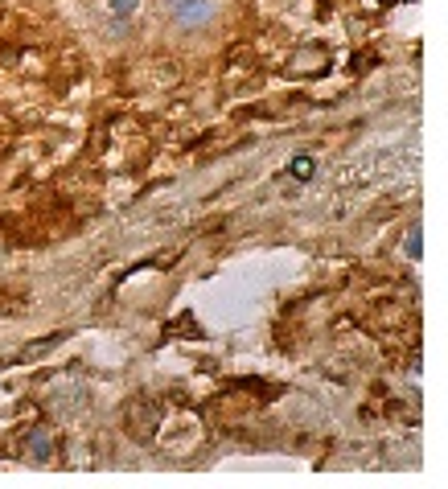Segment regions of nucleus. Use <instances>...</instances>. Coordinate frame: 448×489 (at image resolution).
<instances>
[{
  "instance_id": "f257e3e1",
  "label": "nucleus",
  "mask_w": 448,
  "mask_h": 489,
  "mask_svg": "<svg viewBox=\"0 0 448 489\" xmlns=\"http://www.w3.org/2000/svg\"><path fill=\"white\" fill-rule=\"evenodd\" d=\"M62 337H66V333H50V337H41V341H33V345H29V349H25L21 358H33V354H46V349H50V345H58Z\"/></svg>"
},
{
  "instance_id": "f03ea898",
  "label": "nucleus",
  "mask_w": 448,
  "mask_h": 489,
  "mask_svg": "<svg viewBox=\"0 0 448 489\" xmlns=\"http://www.w3.org/2000/svg\"><path fill=\"white\" fill-rule=\"evenodd\" d=\"M292 173H296V177H309V173H313V161H309V157H296V161H292Z\"/></svg>"
},
{
  "instance_id": "7ed1b4c3",
  "label": "nucleus",
  "mask_w": 448,
  "mask_h": 489,
  "mask_svg": "<svg viewBox=\"0 0 448 489\" xmlns=\"http://www.w3.org/2000/svg\"><path fill=\"white\" fill-rule=\"evenodd\" d=\"M111 8H115V12H132V8H136V0H111Z\"/></svg>"
}]
</instances>
